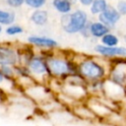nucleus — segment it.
Here are the masks:
<instances>
[{"instance_id":"obj_13","label":"nucleus","mask_w":126,"mask_h":126,"mask_svg":"<svg viewBox=\"0 0 126 126\" xmlns=\"http://www.w3.org/2000/svg\"><path fill=\"white\" fill-rule=\"evenodd\" d=\"M108 7L106 0H94L93 4L90 6V11L93 15H99L104 12Z\"/></svg>"},{"instance_id":"obj_23","label":"nucleus","mask_w":126,"mask_h":126,"mask_svg":"<svg viewBox=\"0 0 126 126\" xmlns=\"http://www.w3.org/2000/svg\"><path fill=\"white\" fill-rule=\"evenodd\" d=\"M123 40H124V42H125V44H126V34L123 35Z\"/></svg>"},{"instance_id":"obj_3","label":"nucleus","mask_w":126,"mask_h":126,"mask_svg":"<svg viewBox=\"0 0 126 126\" xmlns=\"http://www.w3.org/2000/svg\"><path fill=\"white\" fill-rule=\"evenodd\" d=\"M88 14L84 10H75L69 14L62 15L61 26L63 31L69 34L82 32L88 27Z\"/></svg>"},{"instance_id":"obj_20","label":"nucleus","mask_w":126,"mask_h":126,"mask_svg":"<svg viewBox=\"0 0 126 126\" xmlns=\"http://www.w3.org/2000/svg\"><path fill=\"white\" fill-rule=\"evenodd\" d=\"M26 0H6V3L11 8H19L25 4Z\"/></svg>"},{"instance_id":"obj_15","label":"nucleus","mask_w":126,"mask_h":126,"mask_svg":"<svg viewBox=\"0 0 126 126\" xmlns=\"http://www.w3.org/2000/svg\"><path fill=\"white\" fill-rule=\"evenodd\" d=\"M100 41L101 44L105 46H117L119 43V37L112 32H108L100 38Z\"/></svg>"},{"instance_id":"obj_6","label":"nucleus","mask_w":126,"mask_h":126,"mask_svg":"<svg viewBox=\"0 0 126 126\" xmlns=\"http://www.w3.org/2000/svg\"><path fill=\"white\" fill-rule=\"evenodd\" d=\"M94 51L106 58H118L126 57V46H105L97 44L94 46Z\"/></svg>"},{"instance_id":"obj_9","label":"nucleus","mask_w":126,"mask_h":126,"mask_svg":"<svg viewBox=\"0 0 126 126\" xmlns=\"http://www.w3.org/2000/svg\"><path fill=\"white\" fill-rule=\"evenodd\" d=\"M109 31H110V29L99 21L92 22L91 24L88 25L89 34L95 38H101L103 35L108 33Z\"/></svg>"},{"instance_id":"obj_5","label":"nucleus","mask_w":126,"mask_h":126,"mask_svg":"<svg viewBox=\"0 0 126 126\" xmlns=\"http://www.w3.org/2000/svg\"><path fill=\"white\" fill-rule=\"evenodd\" d=\"M20 62V54L13 47L0 45V67L16 66Z\"/></svg>"},{"instance_id":"obj_18","label":"nucleus","mask_w":126,"mask_h":126,"mask_svg":"<svg viewBox=\"0 0 126 126\" xmlns=\"http://www.w3.org/2000/svg\"><path fill=\"white\" fill-rule=\"evenodd\" d=\"M0 70L8 80L13 79L16 75V71H15L14 66H2V67H0Z\"/></svg>"},{"instance_id":"obj_14","label":"nucleus","mask_w":126,"mask_h":126,"mask_svg":"<svg viewBox=\"0 0 126 126\" xmlns=\"http://www.w3.org/2000/svg\"><path fill=\"white\" fill-rule=\"evenodd\" d=\"M15 13L7 10H1L0 9V25H12L15 21Z\"/></svg>"},{"instance_id":"obj_1","label":"nucleus","mask_w":126,"mask_h":126,"mask_svg":"<svg viewBox=\"0 0 126 126\" xmlns=\"http://www.w3.org/2000/svg\"><path fill=\"white\" fill-rule=\"evenodd\" d=\"M45 60L50 76L65 80L70 75L79 74L78 65L73 61L57 56H48L45 57Z\"/></svg>"},{"instance_id":"obj_2","label":"nucleus","mask_w":126,"mask_h":126,"mask_svg":"<svg viewBox=\"0 0 126 126\" xmlns=\"http://www.w3.org/2000/svg\"><path fill=\"white\" fill-rule=\"evenodd\" d=\"M78 71L79 74L88 82H95L105 80L108 76L106 68L96 60L93 58H87L82 60L78 64Z\"/></svg>"},{"instance_id":"obj_24","label":"nucleus","mask_w":126,"mask_h":126,"mask_svg":"<svg viewBox=\"0 0 126 126\" xmlns=\"http://www.w3.org/2000/svg\"><path fill=\"white\" fill-rule=\"evenodd\" d=\"M2 30H3V29H2V25H0V33L2 32Z\"/></svg>"},{"instance_id":"obj_16","label":"nucleus","mask_w":126,"mask_h":126,"mask_svg":"<svg viewBox=\"0 0 126 126\" xmlns=\"http://www.w3.org/2000/svg\"><path fill=\"white\" fill-rule=\"evenodd\" d=\"M23 32H24V29H23L20 25H16V24L9 25V26L6 28V30H5V32H6L8 35H11V36L21 34V33H23Z\"/></svg>"},{"instance_id":"obj_8","label":"nucleus","mask_w":126,"mask_h":126,"mask_svg":"<svg viewBox=\"0 0 126 126\" xmlns=\"http://www.w3.org/2000/svg\"><path fill=\"white\" fill-rule=\"evenodd\" d=\"M28 41L32 45H34L40 48H45V49H53L58 46V42L55 39L47 36L31 35L28 37Z\"/></svg>"},{"instance_id":"obj_11","label":"nucleus","mask_w":126,"mask_h":126,"mask_svg":"<svg viewBox=\"0 0 126 126\" xmlns=\"http://www.w3.org/2000/svg\"><path fill=\"white\" fill-rule=\"evenodd\" d=\"M31 21L38 27H43L47 24L48 22V13L45 10L42 9H37L34 10L32 14H31Z\"/></svg>"},{"instance_id":"obj_19","label":"nucleus","mask_w":126,"mask_h":126,"mask_svg":"<svg viewBox=\"0 0 126 126\" xmlns=\"http://www.w3.org/2000/svg\"><path fill=\"white\" fill-rule=\"evenodd\" d=\"M117 11L120 13L121 16H126V0H119L116 4Z\"/></svg>"},{"instance_id":"obj_25","label":"nucleus","mask_w":126,"mask_h":126,"mask_svg":"<svg viewBox=\"0 0 126 126\" xmlns=\"http://www.w3.org/2000/svg\"><path fill=\"white\" fill-rule=\"evenodd\" d=\"M124 87H125V90H126V82H125V85H124Z\"/></svg>"},{"instance_id":"obj_10","label":"nucleus","mask_w":126,"mask_h":126,"mask_svg":"<svg viewBox=\"0 0 126 126\" xmlns=\"http://www.w3.org/2000/svg\"><path fill=\"white\" fill-rule=\"evenodd\" d=\"M73 111H74V113L76 115H78L82 119H86V120L97 119V117L94 115V113L92 111V109L87 105V103L86 104H77V105H74Z\"/></svg>"},{"instance_id":"obj_21","label":"nucleus","mask_w":126,"mask_h":126,"mask_svg":"<svg viewBox=\"0 0 126 126\" xmlns=\"http://www.w3.org/2000/svg\"><path fill=\"white\" fill-rule=\"evenodd\" d=\"M79 1V3L81 4V5H83V6H91L92 4H93V2H94V0H78Z\"/></svg>"},{"instance_id":"obj_22","label":"nucleus","mask_w":126,"mask_h":126,"mask_svg":"<svg viewBox=\"0 0 126 126\" xmlns=\"http://www.w3.org/2000/svg\"><path fill=\"white\" fill-rule=\"evenodd\" d=\"M8 81H9V80H8V79L3 75V73H2V72H1V70H0V86H1V87H3V85H4L6 82H8Z\"/></svg>"},{"instance_id":"obj_7","label":"nucleus","mask_w":126,"mask_h":126,"mask_svg":"<svg viewBox=\"0 0 126 126\" xmlns=\"http://www.w3.org/2000/svg\"><path fill=\"white\" fill-rule=\"evenodd\" d=\"M120 18H121L120 13L117 11L116 8H113L111 6H108L104 12L98 15V21L104 24L105 26H107L109 29L113 28L118 23Z\"/></svg>"},{"instance_id":"obj_4","label":"nucleus","mask_w":126,"mask_h":126,"mask_svg":"<svg viewBox=\"0 0 126 126\" xmlns=\"http://www.w3.org/2000/svg\"><path fill=\"white\" fill-rule=\"evenodd\" d=\"M27 67L31 73V76H32V77L44 79L45 77L50 76L49 72H48L45 57H43V56L32 55L27 61Z\"/></svg>"},{"instance_id":"obj_17","label":"nucleus","mask_w":126,"mask_h":126,"mask_svg":"<svg viewBox=\"0 0 126 126\" xmlns=\"http://www.w3.org/2000/svg\"><path fill=\"white\" fill-rule=\"evenodd\" d=\"M46 1L47 0H26L25 4L33 10H37V9H41L45 5Z\"/></svg>"},{"instance_id":"obj_12","label":"nucleus","mask_w":126,"mask_h":126,"mask_svg":"<svg viewBox=\"0 0 126 126\" xmlns=\"http://www.w3.org/2000/svg\"><path fill=\"white\" fill-rule=\"evenodd\" d=\"M53 8L60 14L66 15L72 12V1L71 0H52Z\"/></svg>"}]
</instances>
